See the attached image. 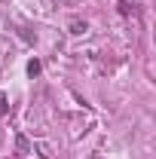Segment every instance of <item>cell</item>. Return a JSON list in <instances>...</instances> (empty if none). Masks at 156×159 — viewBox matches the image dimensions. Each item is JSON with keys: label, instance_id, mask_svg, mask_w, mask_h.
<instances>
[{"label": "cell", "instance_id": "6da1fadb", "mask_svg": "<svg viewBox=\"0 0 156 159\" xmlns=\"http://www.w3.org/2000/svg\"><path fill=\"white\" fill-rule=\"evenodd\" d=\"M132 9H135V0H119V12L122 16H129Z\"/></svg>", "mask_w": 156, "mask_h": 159}, {"label": "cell", "instance_id": "7a4b0ae2", "mask_svg": "<svg viewBox=\"0 0 156 159\" xmlns=\"http://www.w3.org/2000/svg\"><path fill=\"white\" fill-rule=\"evenodd\" d=\"M71 34H86V21H74L71 25Z\"/></svg>", "mask_w": 156, "mask_h": 159}, {"label": "cell", "instance_id": "3957f363", "mask_svg": "<svg viewBox=\"0 0 156 159\" xmlns=\"http://www.w3.org/2000/svg\"><path fill=\"white\" fill-rule=\"evenodd\" d=\"M28 74H31V77H37V74H40V61H37V58L28 61Z\"/></svg>", "mask_w": 156, "mask_h": 159}]
</instances>
